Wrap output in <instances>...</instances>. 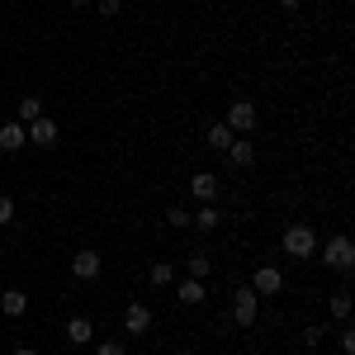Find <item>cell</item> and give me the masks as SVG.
Wrapping results in <instances>:
<instances>
[{
    "instance_id": "cell-8",
    "label": "cell",
    "mask_w": 355,
    "mask_h": 355,
    "mask_svg": "<svg viewBox=\"0 0 355 355\" xmlns=\"http://www.w3.org/2000/svg\"><path fill=\"white\" fill-rule=\"evenodd\" d=\"M279 289H284V275L275 270V266H261V270L251 275V294H256V299H266V294H279Z\"/></svg>"
},
{
    "instance_id": "cell-7",
    "label": "cell",
    "mask_w": 355,
    "mask_h": 355,
    "mask_svg": "<svg viewBox=\"0 0 355 355\" xmlns=\"http://www.w3.org/2000/svg\"><path fill=\"white\" fill-rule=\"evenodd\" d=\"M62 336H67L71 346H90V341H95V322H90L85 313H76V318L62 322Z\"/></svg>"
},
{
    "instance_id": "cell-26",
    "label": "cell",
    "mask_w": 355,
    "mask_h": 355,
    "mask_svg": "<svg viewBox=\"0 0 355 355\" xmlns=\"http://www.w3.org/2000/svg\"><path fill=\"white\" fill-rule=\"evenodd\" d=\"M119 10H123V0H100V15L105 19H119Z\"/></svg>"
},
{
    "instance_id": "cell-5",
    "label": "cell",
    "mask_w": 355,
    "mask_h": 355,
    "mask_svg": "<svg viewBox=\"0 0 355 355\" xmlns=\"http://www.w3.org/2000/svg\"><path fill=\"white\" fill-rule=\"evenodd\" d=\"M100 270H105V261H100V251H90V246H81V251H71V275L76 279H100Z\"/></svg>"
},
{
    "instance_id": "cell-17",
    "label": "cell",
    "mask_w": 355,
    "mask_h": 355,
    "mask_svg": "<svg viewBox=\"0 0 355 355\" xmlns=\"http://www.w3.org/2000/svg\"><path fill=\"white\" fill-rule=\"evenodd\" d=\"M147 279H152V289H171V284H175V266H171V261H157V266L147 270Z\"/></svg>"
},
{
    "instance_id": "cell-27",
    "label": "cell",
    "mask_w": 355,
    "mask_h": 355,
    "mask_svg": "<svg viewBox=\"0 0 355 355\" xmlns=\"http://www.w3.org/2000/svg\"><path fill=\"white\" fill-rule=\"evenodd\" d=\"M303 0H279V10H299Z\"/></svg>"
},
{
    "instance_id": "cell-6",
    "label": "cell",
    "mask_w": 355,
    "mask_h": 355,
    "mask_svg": "<svg viewBox=\"0 0 355 355\" xmlns=\"http://www.w3.org/2000/svg\"><path fill=\"white\" fill-rule=\"evenodd\" d=\"M123 331H128V336H147V331H152V308H147V303H128V308H123Z\"/></svg>"
},
{
    "instance_id": "cell-18",
    "label": "cell",
    "mask_w": 355,
    "mask_h": 355,
    "mask_svg": "<svg viewBox=\"0 0 355 355\" xmlns=\"http://www.w3.org/2000/svg\"><path fill=\"white\" fill-rule=\"evenodd\" d=\"M190 227L214 232V227H218V209H214V204H199V214H190Z\"/></svg>"
},
{
    "instance_id": "cell-10",
    "label": "cell",
    "mask_w": 355,
    "mask_h": 355,
    "mask_svg": "<svg viewBox=\"0 0 355 355\" xmlns=\"http://www.w3.org/2000/svg\"><path fill=\"white\" fill-rule=\"evenodd\" d=\"M175 299L185 303V308H199V303L209 299V284H204V279H190V275H185V279H175Z\"/></svg>"
},
{
    "instance_id": "cell-23",
    "label": "cell",
    "mask_w": 355,
    "mask_h": 355,
    "mask_svg": "<svg viewBox=\"0 0 355 355\" xmlns=\"http://www.w3.org/2000/svg\"><path fill=\"white\" fill-rule=\"evenodd\" d=\"M95 355H128L123 341H95Z\"/></svg>"
},
{
    "instance_id": "cell-14",
    "label": "cell",
    "mask_w": 355,
    "mask_h": 355,
    "mask_svg": "<svg viewBox=\"0 0 355 355\" xmlns=\"http://www.w3.org/2000/svg\"><path fill=\"white\" fill-rule=\"evenodd\" d=\"M24 308H28L24 289H5V294H0V313H5V318H24Z\"/></svg>"
},
{
    "instance_id": "cell-29",
    "label": "cell",
    "mask_w": 355,
    "mask_h": 355,
    "mask_svg": "<svg viewBox=\"0 0 355 355\" xmlns=\"http://www.w3.org/2000/svg\"><path fill=\"white\" fill-rule=\"evenodd\" d=\"M15 355H38V351H33V346H19V351H15Z\"/></svg>"
},
{
    "instance_id": "cell-15",
    "label": "cell",
    "mask_w": 355,
    "mask_h": 355,
    "mask_svg": "<svg viewBox=\"0 0 355 355\" xmlns=\"http://www.w3.org/2000/svg\"><path fill=\"white\" fill-rule=\"evenodd\" d=\"M185 275H190V279H209V275H214V261H209L204 251H190V256H185Z\"/></svg>"
},
{
    "instance_id": "cell-3",
    "label": "cell",
    "mask_w": 355,
    "mask_h": 355,
    "mask_svg": "<svg viewBox=\"0 0 355 355\" xmlns=\"http://www.w3.org/2000/svg\"><path fill=\"white\" fill-rule=\"evenodd\" d=\"M322 261H327L331 270H351L355 266V246H351V237H346V232H336V237H327V251H322Z\"/></svg>"
},
{
    "instance_id": "cell-25",
    "label": "cell",
    "mask_w": 355,
    "mask_h": 355,
    "mask_svg": "<svg viewBox=\"0 0 355 355\" xmlns=\"http://www.w3.org/2000/svg\"><path fill=\"white\" fill-rule=\"evenodd\" d=\"M166 218H171V227H190V209H180V204H175Z\"/></svg>"
},
{
    "instance_id": "cell-9",
    "label": "cell",
    "mask_w": 355,
    "mask_h": 355,
    "mask_svg": "<svg viewBox=\"0 0 355 355\" xmlns=\"http://www.w3.org/2000/svg\"><path fill=\"white\" fill-rule=\"evenodd\" d=\"M190 194L199 199V204H214V199H218V175H214V171H194L190 175Z\"/></svg>"
},
{
    "instance_id": "cell-20",
    "label": "cell",
    "mask_w": 355,
    "mask_h": 355,
    "mask_svg": "<svg viewBox=\"0 0 355 355\" xmlns=\"http://www.w3.org/2000/svg\"><path fill=\"white\" fill-rule=\"evenodd\" d=\"M331 318L336 322H351V294H331Z\"/></svg>"
},
{
    "instance_id": "cell-30",
    "label": "cell",
    "mask_w": 355,
    "mask_h": 355,
    "mask_svg": "<svg viewBox=\"0 0 355 355\" xmlns=\"http://www.w3.org/2000/svg\"><path fill=\"white\" fill-rule=\"evenodd\" d=\"M0 261H5V246H0Z\"/></svg>"
},
{
    "instance_id": "cell-28",
    "label": "cell",
    "mask_w": 355,
    "mask_h": 355,
    "mask_svg": "<svg viewBox=\"0 0 355 355\" xmlns=\"http://www.w3.org/2000/svg\"><path fill=\"white\" fill-rule=\"evenodd\" d=\"M67 5H71V10H85V5H95V0H67Z\"/></svg>"
},
{
    "instance_id": "cell-4",
    "label": "cell",
    "mask_w": 355,
    "mask_h": 355,
    "mask_svg": "<svg viewBox=\"0 0 355 355\" xmlns=\"http://www.w3.org/2000/svg\"><path fill=\"white\" fill-rule=\"evenodd\" d=\"M256 119H261V114H256V105H251V100H232V105H227V119H223V123H227V128H232L237 137H251Z\"/></svg>"
},
{
    "instance_id": "cell-12",
    "label": "cell",
    "mask_w": 355,
    "mask_h": 355,
    "mask_svg": "<svg viewBox=\"0 0 355 355\" xmlns=\"http://www.w3.org/2000/svg\"><path fill=\"white\" fill-rule=\"evenodd\" d=\"M28 147V133H24V123H0V152H24Z\"/></svg>"
},
{
    "instance_id": "cell-11",
    "label": "cell",
    "mask_w": 355,
    "mask_h": 355,
    "mask_svg": "<svg viewBox=\"0 0 355 355\" xmlns=\"http://www.w3.org/2000/svg\"><path fill=\"white\" fill-rule=\"evenodd\" d=\"M24 133H28V147H53V142H57V123L43 114V119H33V123H28Z\"/></svg>"
},
{
    "instance_id": "cell-16",
    "label": "cell",
    "mask_w": 355,
    "mask_h": 355,
    "mask_svg": "<svg viewBox=\"0 0 355 355\" xmlns=\"http://www.w3.org/2000/svg\"><path fill=\"white\" fill-rule=\"evenodd\" d=\"M15 110H19V119H15V123H24V128H28L33 119H43V100H38V95H24Z\"/></svg>"
},
{
    "instance_id": "cell-2",
    "label": "cell",
    "mask_w": 355,
    "mask_h": 355,
    "mask_svg": "<svg viewBox=\"0 0 355 355\" xmlns=\"http://www.w3.org/2000/svg\"><path fill=\"white\" fill-rule=\"evenodd\" d=\"M256 318H261V299L251 294V284H242V289L232 294V322H237V327H256Z\"/></svg>"
},
{
    "instance_id": "cell-13",
    "label": "cell",
    "mask_w": 355,
    "mask_h": 355,
    "mask_svg": "<svg viewBox=\"0 0 355 355\" xmlns=\"http://www.w3.org/2000/svg\"><path fill=\"white\" fill-rule=\"evenodd\" d=\"M227 162L237 166V171H246V166L256 162V147H251V137H232V147H227Z\"/></svg>"
},
{
    "instance_id": "cell-21",
    "label": "cell",
    "mask_w": 355,
    "mask_h": 355,
    "mask_svg": "<svg viewBox=\"0 0 355 355\" xmlns=\"http://www.w3.org/2000/svg\"><path fill=\"white\" fill-rule=\"evenodd\" d=\"M15 214H19V204H15L10 194H0V227H10V223H15Z\"/></svg>"
},
{
    "instance_id": "cell-1",
    "label": "cell",
    "mask_w": 355,
    "mask_h": 355,
    "mask_svg": "<svg viewBox=\"0 0 355 355\" xmlns=\"http://www.w3.org/2000/svg\"><path fill=\"white\" fill-rule=\"evenodd\" d=\"M284 256L289 261H313L318 256V232L308 223H289L284 227Z\"/></svg>"
},
{
    "instance_id": "cell-24",
    "label": "cell",
    "mask_w": 355,
    "mask_h": 355,
    "mask_svg": "<svg viewBox=\"0 0 355 355\" xmlns=\"http://www.w3.org/2000/svg\"><path fill=\"white\" fill-rule=\"evenodd\" d=\"M322 331H327V327H318V322H313V327H303V346H313V351H318V346H322Z\"/></svg>"
},
{
    "instance_id": "cell-19",
    "label": "cell",
    "mask_w": 355,
    "mask_h": 355,
    "mask_svg": "<svg viewBox=\"0 0 355 355\" xmlns=\"http://www.w3.org/2000/svg\"><path fill=\"white\" fill-rule=\"evenodd\" d=\"M232 128H227V123H214V128H209V147H214V152H227V147H232Z\"/></svg>"
},
{
    "instance_id": "cell-22",
    "label": "cell",
    "mask_w": 355,
    "mask_h": 355,
    "mask_svg": "<svg viewBox=\"0 0 355 355\" xmlns=\"http://www.w3.org/2000/svg\"><path fill=\"white\" fill-rule=\"evenodd\" d=\"M336 341H341V355H355V331L341 322V331H336Z\"/></svg>"
}]
</instances>
